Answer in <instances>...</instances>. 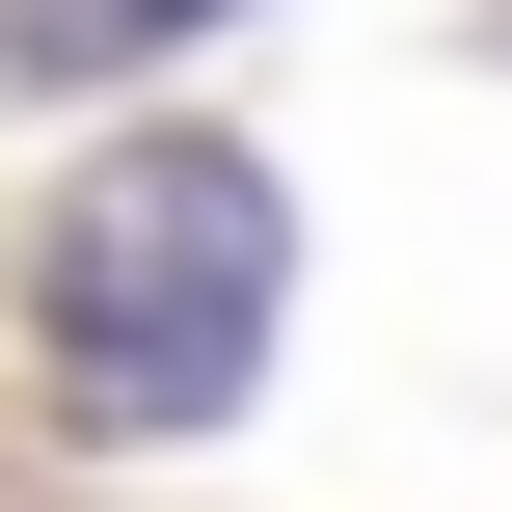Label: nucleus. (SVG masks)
Here are the masks:
<instances>
[{
  "label": "nucleus",
  "mask_w": 512,
  "mask_h": 512,
  "mask_svg": "<svg viewBox=\"0 0 512 512\" xmlns=\"http://www.w3.org/2000/svg\"><path fill=\"white\" fill-rule=\"evenodd\" d=\"M189 27H243V0H0V81H135Z\"/></svg>",
  "instance_id": "obj_2"
},
{
  "label": "nucleus",
  "mask_w": 512,
  "mask_h": 512,
  "mask_svg": "<svg viewBox=\"0 0 512 512\" xmlns=\"http://www.w3.org/2000/svg\"><path fill=\"white\" fill-rule=\"evenodd\" d=\"M270 324H297V216H270L243 135H108L27 243V351H54L81 432H216L270 378Z\"/></svg>",
  "instance_id": "obj_1"
}]
</instances>
